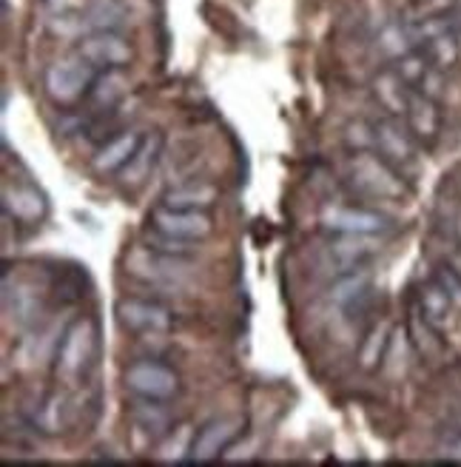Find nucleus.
<instances>
[{
	"label": "nucleus",
	"mask_w": 461,
	"mask_h": 467,
	"mask_svg": "<svg viewBox=\"0 0 461 467\" xmlns=\"http://www.w3.org/2000/svg\"><path fill=\"white\" fill-rule=\"evenodd\" d=\"M100 357V328L97 319L80 317L66 325L55 348V377L63 385H80L97 365Z\"/></svg>",
	"instance_id": "obj_1"
},
{
	"label": "nucleus",
	"mask_w": 461,
	"mask_h": 467,
	"mask_svg": "<svg viewBox=\"0 0 461 467\" xmlns=\"http://www.w3.org/2000/svg\"><path fill=\"white\" fill-rule=\"evenodd\" d=\"M351 180L362 194L374 200H402L407 194V185L399 169L390 160H384L376 149L353 154Z\"/></svg>",
	"instance_id": "obj_2"
},
{
	"label": "nucleus",
	"mask_w": 461,
	"mask_h": 467,
	"mask_svg": "<svg viewBox=\"0 0 461 467\" xmlns=\"http://www.w3.org/2000/svg\"><path fill=\"white\" fill-rule=\"evenodd\" d=\"M97 78V68L88 66L83 57H66V60H57L46 68L43 75V88L46 95H49L52 103L57 106H75L80 103L83 98H88V88Z\"/></svg>",
	"instance_id": "obj_3"
},
{
	"label": "nucleus",
	"mask_w": 461,
	"mask_h": 467,
	"mask_svg": "<svg viewBox=\"0 0 461 467\" xmlns=\"http://www.w3.org/2000/svg\"><path fill=\"white\" fill-rule=\"evenodd\" d=\"M123 382L134 396L154 402H171L179 393V377L177 370L157 362V359H137L123 370Z\"/></svg>",
	"instance_id": "obj_4"
},
{
	"label": "nucleus",
	"mask_w": 461,
	"mask_h": 467,
	"mask_svg": "<svg viewBox=\"0 0 461 467\" xmlns=\"http://www.w3.org/2000/svg\"><path fill=\"white\" fill-rule=\"evenodd\" d=\"M126 265L137 279H143V283L157 288H179L189 276L186 256L163 254L154 248H137L134 254H128Z\"/></svg>",
	"instance_id": "obj_5"
},
{
	"label": "nucleus",
	"mask_w": 461,
	"mask_h": 467,
	"mask_svg": "<svg viewBox=\"0 0 461 467\" xmlns=\"http://www.w3.org/2000/svg\"><path fill=\"white\" fill-rule=\"evenodd\" d=\"M77 57H83L88 66H95L97 72H108V68H126L134 60L131 43L118 29H97L86 32L77 40Z\"/></svg>",
	"instance_id": "obj_6"
},
{
	"label": "nucleus",
	"mask_w": 461,
	"mask_h": 467,
	"mask_svg": "<svg viewBox=\"0 0 461 467\" xmlns=\"http://www.w3.org/2000/svg\"><path fill=\"white\" fill-rule=\"evenodd\" d=\"M114 317H118L120 328L128 334H140V337H159L169 334L174 325V314L151 299H137L126 296L114 306Z\"/></svg>",
	"instance_id": "obj_7"
},
{
	"label": "nucleus",
	"mask_w": 461,
	"mask_h": 467,
	"mask_svg": "<svg viewBox=\"0 0 461 467\" xmlns=\"http://www.w3.org/2000/svg\"><path fill=\"white\" fill-rule=\"evenodd\" d=\"M149 225L166 237L174 240H186V243H200L205 237H211L214 231V220L209 212H182V208H169V205H157Z\"/></svg>",
	"instance_id": "obj_8"
},
{
	"label": "nucleus",
	"mask_w": 461,
	"mask_h": 467,
	"mask_svg": "<svg viewBox=\"0 0 461 467\" xmlns=\"http://www.w3.org/2000/svg\"><path fill=\"white\" fill-rule=\"evenodd\" d=\"M242 431H245V422L240 416L211 419L209 425H202L194 433V445H191L189 462H217L242 436Z\"/></svg>",
	"instance_id": "obj_9"
},
{
	"label": "nucleus",
	"mask_w": 461,
	"mask_h": 467,
	"mask_svg": "<svg viewBox=\"0 0 461 467\" xmlns=\"http://www.w3.org/2000/svg\"><path fill=\"white\" fill-rule=\"evenodd\" d=\"M374 140H376V151L394 162L396 169L402 166H410L413 160H416V151H419V140L410 134L407 126H402L396 117H384V120L374 123Z\"/></svg>",
	"instance_id": "obj_10"
},
{
	"label": "nucleus",
	"mask_w": 461,
	"mask_h": 467,
	"mask_svg": "<svg viewBox=\"0 0 461 467\" xmlns=\"http://www.w3.org/2000/svg\"><path fill=\"white\" fill-rule=\"evenodd\" d=\"M379 234H339V240L328 245V265L333 274L362 268L379 251Z\"/></svg>",
	"instance_id": "obj_11"
},
{
	"label": "nucleus",
	"mask_w": 461,
	"mask_h": 467,
	"mask_svg": "<svg viewBox=\"0 0 461 467\" xmlns=\"http://www.w3.org/2000/svg\"><path fill=\"white\" fill-rule=\"evenodd\" d=\"M4 214L17 223H43L49 217V197L29 182H6L4 185Z\"/></svg>",
	"instance_id": "obj_12"
},
{
	"label": "nucleus",
	"mask_w": 461,
	"mask_h": 467,
	"mask_svg": "<svg viewBox=\"0 0 461 467\" xmlns=\"http://www.w3.org/2000/svg\"><path fill=\"white\" fill-rule=\"evenodd\" d=\"M322 225L333 234H382L390 228V220L356 205H331L322 212Z\"/></svg>",
	"instance_id": "obj_13"
},
{
	"label": "nucleus",
	"mask_w": 461,
	"mask_h": 467,
	"mask_svg": "<svg viewBox=\"0 0 461 467\" xmlns=\"http://www.w3.org/2000/svg\"><path fill=\"white\" fill-rule=\"evenodd\" d=\"M143 137L146 134L137 131V129H123L114 137L103 140L100 149L95 151V157H91V169H95L97 174H103V177L120 174L128 166V160L134 157V151L140 149Z\"/></svg>",
	"instance_id": "obj_14"
},
{
	"label": "nucleus",
	"mask_w": 461,
	"mask_h": 467,
	"mask_svg": "<svg viewBox=\"0 0 461 467\" xmlns=\"http://www.w3.org/2000/svg\"><path fill=\"white\" fill-rule=\"evenodd\" d=\"M405 126L410 129L413 137L419 140V146H433L442 134V126H445L439 100L422 95V91H413L407 111H405Z\"/></svg>",
	"instance_id": "obj_15"
},
{
	"label": "nucleus",
	"mask_w": 461,
	"mask_h": 467,
	"mask_svg": "<svg viewBox=\"0 0 461 467\" xmlns=\"http://www.w3.org/2000/svg\"><path fill=\"white\" fill-rule=\"evenodd\" d=\"M217 202H220V189L214 182H205V180L177 182L159 197V205L182 208V212H211Z\"/></svg>",
	"instance_id": "obj_16"
},
{
	"label": "nucleus",
	"mask_w": 461,
	"mask_h": 467,
	"mask_svg": "<svg viewBox=\"0 0 461 467\" xmlns=\"http://www.w3.org/2000/svg\"><path fill=\"white\" fill-rule=\"evenodd\" d=\"M371 285H374V276L371 271L364 268H353V271H344L336 276V283L331 285V302L342 311H359L367 299H371Z\"/></svg>",
	"instance_id": "obj_17"
},
{
	"label": "nucleus",
	"mask_w": 461,
	"mask_h": 467,
	"mask_svg": "<svg viewBox=\"0 0 461 467\" xmlns=\"http://www.w3.org/2000/svg\"><path fill=\"white\" fill-rule=\"evenodd\" d=\"M159 154H163V134L159 131H151L143 137L140 149L134 151V157L128 160V166L118 174L120 177V185L123 189H140V185L151 177L154 166Z\"/></svg>",
	"instance_id": "obj_18"
},
{
	"label": "nucleus",
	"mask_w": 461,
	"mask_h": 467,
	"mask_svg": "<svg viewBox=\"0 0 461 467\" xmlns=\"http://www.w3.org/2000/svg\"><path fill=\"white\" fill-rule=\"evenodd\" d=\"M413 91H416V88L407 86L394 66H390V68H382V72L374 78V98H376V103H379L390 117H405Z\"/></svg>",
	"instance_id": "obj_19"
},
{
	"label": "nucleus",
	"mask_w": 461,
	"mask_h": 467,
	"mask_svg": "<svg viewBox=\"0 0 461 467\" xmlns=\"http://www.w3.org/2000/svg\"><path fill=\"white\" fill-rule=\"evenodd\" d=\"M4 308L6 317H12L17 325H32L35 319H40L43 296L32 283H15L12 288L9 279H4Z\"/></svg>",
	"instance_id": "obj_20"
},
{
	"label": "nucleus",
	"mask_w": 461,
	"mask_h": 467,
	"mask_svg": "<svg viewBox=\"0 0 461 467\" xmlns=\"http://www.w3.org/2000/svg\"><path fill=\"white\" fill-rule=\"evenodd\" d=\"M128 95V78L123 75V68H108V72H97L95 83L88 88V103L97 111H111L123 103Z\"/></svg>",
	"instance_id": "obj_21"
},
{
	"label": "nucleus",
	"mask_w": 461,
	"mask_h": 467,
	"mask_svg": "<svg viewBox=\"0 0 461 467\" xmlns=\"http://www.w3.org/2000/svg\"><path fill=\"white\" fill-rule=\"evenodd\" d=\"M453 311H456L453 299L447 296V291L439 283H435V276L419 288V314L433 325L435 331L447 328L453 322Z\"/></svg>",
	"instance_id": "obj_22"
},
{
	"label": "nucleus",
	"mask_w": 461,
	"mask_h": 467,
	"mask_svg": "<svg viewBox=\"0 0 461 467\" xmlns=\"http://www.w3.org/2000/svg\"><path fill=\"white\" fill-rule=\"evenodd\" d=\"M131 422L137 431L149 436H166L171 431V416L166 410V402L143 400V396H137L131 402Z\"/></svg>",
	"instance_id": "obj_23"
},
{
	"label": "nucleus",
	"mask_w": 461,
	"mask_h": 467,
	"mask_svg": "<svg viewBox=\"0 0 461 467\" xmlns=\"http://www.w3.org/2000/svg\"><path fill=\"white\" fill-rule=\"evenodd\" d=\"M376 43H379V52H382L384 57H390V60H399V57H405L407 52L419 49L416 37H413L410 23H387V26L379 32Z\"/></svg>",
	"instance_id": "obj_24"
},
{
	"label": "nucleus",
	"mask_w": 461,
	"mask_h": 467,
	"mask_svg": "<svg viewBox=\"0 0 461 467\" xmlns=\"http://www.w3.org/2000/svg\"><path fill=\"white\" fill-rule=\"evenodd\" d=\"M123 23V9L114 0H88L80 12V26L88 32L97 29H118Z\"/></svg>",
	"instance_id": "obj_25"
},
{
	"label": "nucleus",
	"mask_w": 461,
	"mask_h": 467,
	"mask_svg": "<svg viewBox=\"0 0 461 467\" xmlns=\"http://www.w3.org/2000/svg\"><path fill=\"white\" fill-rule=\"evenodd\" d=\"M194 433L189 425H179V428H171L163 441H159L157 448V459L159 462H189L191 456V445H194Z\"/></svg>",
	"instance_id": "obj_26"
},
{
	"label": "nucleus",
	"mask_w": 461,
	"mask_h": 467,
	"mask_svg": "<svg viewBox=\"0 0 461 467\" xmlns=\"http://www.w3.org/2000/svg\"><path fill=\"white\" fill-rule=\"evenodd\" d=\"M422 49L427 52L430 63L435 68H442V72H447L450 66L458 63V55H461V40H458V32H447V35H439L427 40Z\"/></svg>",
	"instance_id": "obj_27"
},
{
	"label": "nucleus",
	"mask_w": 461,
	"mask_h": 467,
	"mask_svg": "<svg viewBox=\"0 0 461 467\" xmlns=\"http://www.w3.org/2000/svg\"><path fill=\"white\" fill-rule=\"evenodd\" d=\"M394 68L402 75V80H405L407 86L419 88V86L425 83V78L433 72L435 66L430 63V57H427L425 49H413V52H407L405 57L394 60Z\"/></svg>",
	"instance_id": "obj_28"
},
{
	"label": "nucleus",
	"mask_w": 461,
	"mask_h": 467,
	"mask_svg": "<svg viewBox=\"0 0 461 467\" xmlns=\"http://www.w3.org/2000/svg\"><path fill=\"white\" fill-rule=\"evenodd\" d=\"M390 334L384 325H376V328L367 334V339L362 342V348H359V362H362V368H376V365H382V359H384V350H387V342H390Z\"/></svg>",
	"instance_id": "obj_29"
},
{
	"label": "nucleus",
	"mask_w": 461,
	"mask_h": 467,
	"mask_svg": "<svg viewBox=\"0 0 461 467\" xmlns=\"http://www.w3.org/2000/svg\"><path fill=\"white\" fill-rule=\"evenodd\" d=\"M146 240H149V248L154 251H163V254H174V256H189L194 251L197 243H186V240H174V237H166V234H159L154 228L146 231Z\"/></svg>",
	"instance_id": "obj_30"
},
{
	"label": "nucleus",
	"mask_w": 461,
	"mask_h": 467,
	"mask_svg": "<svg viewBox=\"0 0 461 467\" xmlns=\"http://www.w3.org/2000/svg\"><path fill=\"white\" fill-rule=\"evenodd\" d=\"M435 283H439L447 291V296L453 299V306L461 308V271H456L453 265L442 263L439 268H435Z\"/></svg>",
	"instance_id": "obj_31"
},
{
	"label": "nucleus",
	"mask_w": 461,
	"mask_h": 467,
	"mask_svg": "<svg viewBox=\"0 0 461 467\" xmlns=\"http://www.w3.org/2000/svg\"><path fill=\"white\" fill-rule=\"evenodd\" d=\"M348 143L356 151H371L376 146V140H374V123H353V126H348Z\"/></svg>",
	"instance_id": "obj_32"
},
{
	"label": "nucleus",
	"mask_w": 461,
	"mask_h": 467,
	"mask_svg": "<svg viewBox=\"0 0 461 467\" xmlns=\"http://www.w3.org/2000/svg\"><path fill=\"white\" fill-rule=\"evenodd\" d=\"M445 228L450 231V237L461 243V202H453L450 212L445 214Z\"/></svg>",
	"instance_id": "obj_33"
},
{
	"label": "nucleus",
	"mask_w": 461,
	"mask_h": 467,
	"mask_svg": "<svg viewBox=\"0 0 461 467\" xmlns=\"http://www.w3.org/2000/svg\"><path fill=\"white\" fill-rule=\"evenodd\" d=\"M442 453L450 456V459H461V428L458 431H450L442 441Z\"/></svg>",
	"instance_id": "obj_34"
}]
</instances>
